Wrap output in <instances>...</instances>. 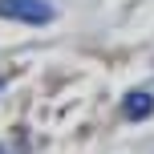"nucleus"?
<instances>
[{
	"label": "nucleus",
	"mask_w": 154,
	"mask_h": 154,
	"mask_svg": "<svg viewBox=\"0 0 154 154\" xmlns=\"http://www.w3.org/2000/svg\"><path fill=\"white\" fill-rule=\"evenodd\" d=\"M0 16L20 20V24H49L57 16V8L49 0H0Z\"/></svg>",
	"instance_id": "obj_1"
},
{
	"label": "nucleus",
	"mask_w": 154,
	"mask_h": 154,
	"mask_svg": "<svg viewBox=\"0 0 154 154\" xmlns=\"http://www.w3.org/2000/svg\"><path fill=\"white\" fill-rule=\"evenodd\" d=\"M122 109H126V114H130V118H138V122H142V118H150L154 114V97H150V93H126V101H122Z\"/></svg>",
	"instance_id": "obj_2"
},
{
	"label": "nucleus",
	"mask_w": 154,
	"mask_h": 154,
	"mask_svg": "<svg viewBox=\"0 0 154 154\" xmlns=\"http://www.w3.org/2000/svg\"><path fill=\"white\" fill-rule=\"evenodd\" d=\"M0 154H4V150H0Z\"/></svg>",
	"instance_id": "obj_3"
}]
</instances>
